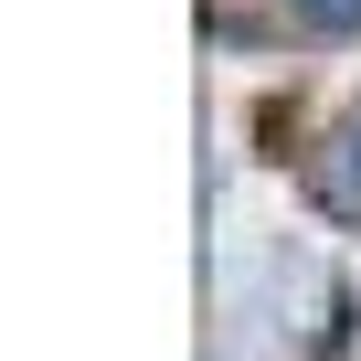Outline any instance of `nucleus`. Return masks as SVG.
Segmentation results:
<instances>
[{
  "label": "nucleus",
  "instance_id": "1",
  "mask_svg": "<svg viewBox=\"0 0 361 361\" xmlns=\"http://www.w3.org/2000/svg\"><path fill=\"white\" fill-rule=\"evenodd\" d=\"M340 202H361V117H350V138H340Z\"/></svg>",
  "mask_w": 361,
  "mask_h": 361
},
{
  "label": "nucleus",
  "instance_id": "2",
  "mask_svg": "<svg viewBox=\"0 0 361 361\" xmlns=\"http://www.w3.org/2000/svg\"><path fill=\"white\" fill-rule=\"evenodd\" d=\"M308 22H361V0H298Z\"/></svg>",
  "mask_w": 361,
  "mask_h": 361
}]
</instances>
